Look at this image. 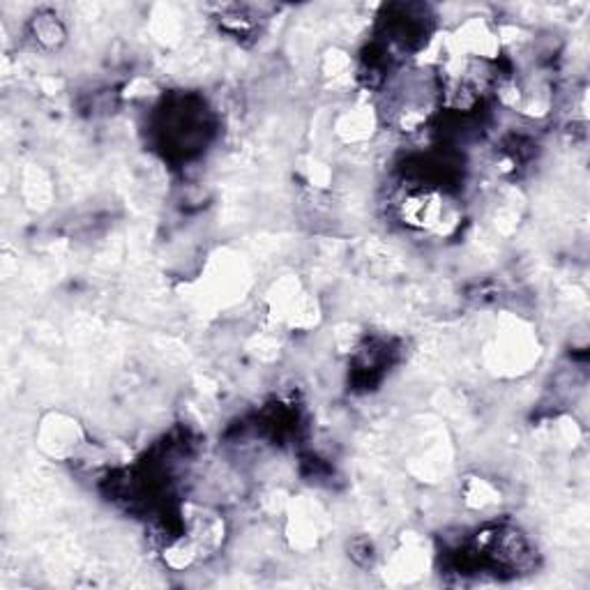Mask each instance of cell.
Here are the masks:
<instances>
[{"mask_svg": "<svg viewBox=\"0 0 590 590\" xmlns=\"http://www.w3.org/2000/svg\"><path fill=\"white\" fill-rule=\"evenodd\" d=\"M31 35L35 37V42L42 49L53 52V49H58L62 42H65L67 33L65 26L61 23V19H58L53 12H42V14H37L35 19L31 21Z\"/></svg>", "mask_w": 590, "mask_h": 590, "instance_id": "1", "label": "cell"}]
</instances>
